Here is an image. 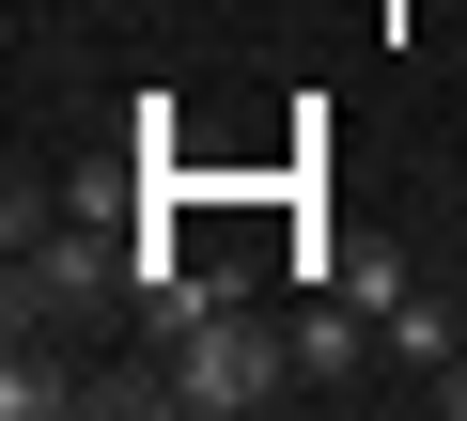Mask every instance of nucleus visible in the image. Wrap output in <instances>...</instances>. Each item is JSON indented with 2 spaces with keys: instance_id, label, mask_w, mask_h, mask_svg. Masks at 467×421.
<instances>
[{
  "instance_id": "obj_4",
  "label": "nucleus",
  "mask_w": 467,
  "mask_h": 421,
  "mask_svg": "<svg viewBox=\"0 0 467 421\" xmlns=\"http://www.w3.org/2000/svg\"><path fill=\"white\" fill-rule=\"evenodd\" d=\"M0 405H16V421H47V405H78V374H63V359H32V328H16V359H0Z\"/></svg>"
},
{
  "instance_id": "obj_3",
  "label": "nucleus",
  "mask_w": 467,
  "mask_h": 421,
  "mask_svg": "<svg viewBox=\"0 0 467 421\" xmlns=\"http://www.w3.org/2000/svg\"><path fill=\"white\" fill-rule=\"evenodd\" d=\"M451 343H467V328H451V312L405 281V297H389V359H405V374H451Z\"/></svg>"
},
{
  "instance_id": "obj_2",
  "label": "nucleus",
  "mask_w": 467,
  "mask_h": 421,
  "mask_svg": "<svg viewBox=\"0 0 467 421\" xmlns=\"http://www.w3.org/2000/svg\"><path fill=\"white\" fill-rule=\"evenodd\" d=\"M16 328H63V312H94V297H125V235L109 219H63V235H32L16 219Z\"/></svg>"
},
{
  "instance_id": "obj_5",
  "label": "nucleus",
  "mask_w": 467,
  "mask_h": 421,
  "mask_svg": "<svg viewBox=\"0 0 467 421\" xmlns=\"http://www.w3.org/2000/svg\"><path fill=\"white\" fill-rule=\"evenodd\" d=\"M436 405H451V421H467V343H451V374H436Z\"/></svg>"
},
{
  "instance_id": "obj_1",
  "label": "nucleus",
  "mask_w": 467,
  "mask_h": 421,
  "mask_svg": "<svg viewBox=\"0 0 467 421\" xmlns=\"http://www.w3.org/2000/svg\"><path fill=\"white\" fill-rule=\"evenodd\" d=\"M281 390H296V343H281L250 297L156 343V405H187V421H250V405H281Z\"/></svg>"
}]
</instances>
